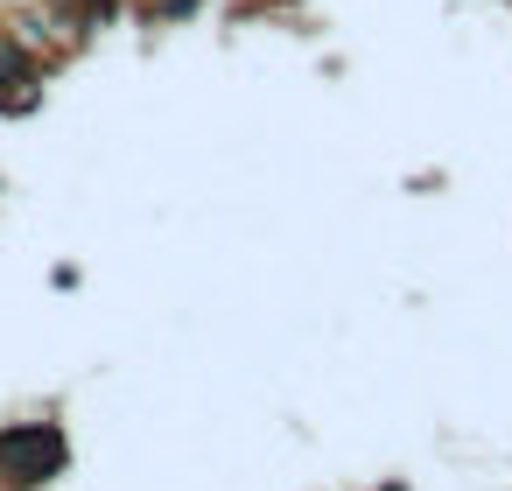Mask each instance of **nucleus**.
<instances>
[{"label": "nucleus", "instance_id": "nucleus-1", "mask_svg": "<svg viewBox=\"0 0 512 491\" xmlns=\"http://www.w3.org/2000/svg\"><path fill=\"white\" fill-rule=\"evenodd\" d=\"M64 456H71V442H64L57 421H22V428L0 435V470L15 484H50L64 470Z\"/></svg>", "mask_w": 512, "mask_h": 491}, {"label": "nucleus", "instance_id": "nucleus-3", "mask_svg": "<svg viewBox=\"0 0 512 491\" xmlns=\"http://www.w3.org/2000/svg\"><path fill=\"white\" fill-rule=\"evenodd\" d=\"M92 15H106V0H92Z\"/></svg>", "mask_w": 512, "mask_h": 491}, {"label": "nucleus", "instance_id": "nucleus-2", "mask_svg": "<svg viewBox=\"0 0 512 491\" xmlns=\"http://www.w3.org/2000/svg\"><path fill=\"white\" fill-rule=\"evenodd\" d=\"M15 85H29V64L15 43H0V106H15Z\"/></svg>", "mask_w": 512, "mask_h": 491}]
</instances>
